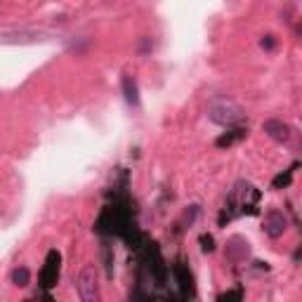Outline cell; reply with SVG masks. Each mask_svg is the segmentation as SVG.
I'll list each match as a JSON object with an SVG mask.
<instances>
[{
  "mask_svg": "<svg viewBox=\"0 0 302 302\" xmlns=\"http://www.w3.org/2000/svg\"><path fill=\"white\" fill-rule=\"evenodd\" d=\"M29 278H31V274H29L26 267H17V269L12 271V281L17 286H26V284H29Z\"/></svg>",
  "mask_w": 302,
  "mask_h": 302,
  "instance_id": "52a82bcc",
  "label": "cell"
},
{
  "mask_svg": "<svg viewBox=\"0 0 302 302\" xmlns=\"http://www.w3.org/2000/svg\"><path fill=\"white\" fill-rule=\"evenodd\" d=\"M274 45H276V40H274V38H271V36H267L265 40H262V48H269V50H271V48H274Z\"/></svg>",
  "mask_w": 302,
  "mask_h": 302,
  "instance_id": "30bf717a",
  "label": "cell"
},
{
  "mask_svg": "<svg viewBox=\"0 0 302 302\" xmlns=\"http://www.w3.org/2000/svg\"><path fill=\"white\" fill-rule=\"evenodd\" d=\"M123 92H125V99H128L130 104H137V102H140V97H137V83L130 78V76L123 78Z\"/></svg>",
  "mask_w": 302,
  "mask_h": 302,
  "instance_id": "8992f818",
  "label": "cell"
},
{
  "mask_svg": "<svg viewBox=\"0 0 302 302\" xmlns=\"http://www.w3.org/2000/svg\"><path fill=\"white\" fill-rule=\"evenodd\" d=\"M208 116H210V121H215V123H220V125H231V123H236L243 113H241V109L231 99H220V102H213V104H210Z\"/></svg>",
  "mask_w": 302,
  "mask_h": 302,
  "instance_id": "7a4b0ae2",
  "label": "cell"
},
{
  "mask_svg": "<svg viewBox=\"0 0 302 302\" xmlns=\"http://www.w3.org/2000/svg\"><path fill=\"white\" fill-rule=\"evenodd\" d=\"M265 132L271 137V140H276V142H286L290 137V128L286 123H281V121H274V118H269V121H265Z\"/></svg>",
  "mask_w": 302,
  "mask_h": 302,
  "instance_id": "277c9868",
  "label": "cell"
},
{
  "mask_svg": "<svg viewBox=\"0 0 302 302\" xmlns=\"http://www.w3.org/2000/svg\"><path fill=\"white\" fill-rule=\"evenodd\" d=\"M290 175H293V170L290 173H286V175H278L276 179H274V189H278V187H286L290 182Z\"/></svg>",
  "mask_w": 302,
  "mask_h": 302,
  "instance_id": "9c48e42d",
  "label": "cell"
},
{
  "mask_svg": "<svg viewBox=\"0 0 302 302\" xmlns=\"http://www.w3.org/2000/svg\"><path fill=\"white\" fill-rule=\"evenodd\" d=\"M76 288H78L80 302H102V293H99V281L97 271L92 267L80 269L78 278H76Z\"/></svg>",
  "mask_w": 302,
  "mask_h": 302,
  "instance_id": "6da1fadb",
  "label": "cell"
},
{
  "mask_svg": "<svg viewBox=\"0 0 302 302\" xmlns=\"http://www.w3.org/2000/svg\"><path fill=\"white\" fill-rule=\"evenodd\" d=\"M243 135H246L243 130H234L231 135H222V137H220V140H217V147H229V144H234L236 140H241V137H243Z\"/></svg>",
  "mask_w": 302,
  "mask_h": 302,
  "instance_id": "ba28073f",
  "label": "cell"
},
{
  "mask_svg": "<svg viewBox=\"0 0 302 302\" xmlns=\"http://www.w3.org/2000/svg\"><path fill=\"white\" fill-rule=\"evenodd\" d=\"M265 231L267 236H271V239H278V236L286 231V217L281 215V213H269V215L265 217Z\"/></svg>",
  "mask_w": 302,
  "mask_h": 302,
  "instance_id": "3957f363",
  "label": "cell"
},
{
  "mask_svg": "<svg viewBox=\"0 0 302 302\" xmlns=\"http://www.w3.org/2000/svg\"><path fill=\"white\" fill-rule=\"evenodd\" d=\"M55 258H57L55 253L50 255V262H48V267H45V274H43L45 286H52L57 281V276H59V260L55 262Z\"/></svg>",
  "mask_w": 302,
  "mask_h": 302,
  "instance_id": "5b68a950",
  "label": "cell"
}]
</instances>
